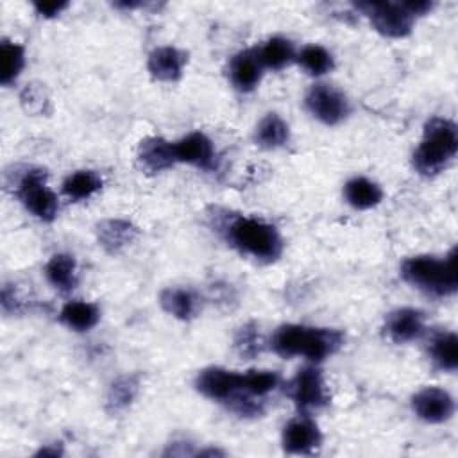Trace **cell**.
<instances>
[{
  "label": "cell",
  "mask_w": 458,
  "mask_h": 458,
  "mask_svg": "<svg viewBox=\"0 0 458 458\" xmlns=\"http://www.w3.org/2000/svg\"><path fill=\"white\" fill-rule=\"evenodd\" d=\"M208 218L211 227L243 254L270 263L283 252L281 234L265 220L236 215L222 208H211Z\"/></svg>",
  "instance_id": "1"
},
{
  "label": "cell",
  "mask_w": 458,
  "mask_h": 458,
  "mask_svg": "<svg viewBox=\"0 0 458 458\" xmlns=\"http://www.w3.org/2000/svg\"><path fill=\"white\" fill-rule=\"evenodd\" d=\"M272 349L283 358L304 356L322 361L344 345V333L331 327H310L301 324H283L272 336Z\"/></svg>",
  "instance_id": "2"
},
{
  "label": "cell",
  "mask_w": 458,
  "mask_h": 458,
  "mask_svg": "<svg viewBox=\"0 0 458 458\" xmlns=\"http://www.w3.org/2000/svg\"><path fill=\"white\" fill-rule=\"evenodd\" d=\"M458 127L453 120L433 116L426 122L422 140L413 152V168L426 177L440 174L456 156Z\"/></svg>",
  "instance_id": "3"
},
{
  "label": "cell",
  "mask_w": 458,
  "mask_h": 458,
  "mask_svg": "<svg viewBox=\"0 0 458 458\" xmlns=\"http://www.w3.org/2000/svg\"><path fill=\"white\" fill-rule=\"evenodd\" d=\"M401 276L411 286L422 290L428 295L447 297L458 290L456 272V249L438 259L435 256H413L403 261Z\"/></svg>",
  "instance_id": "4"
},
{
  "label": "cell",
  "mask_w": 458,
  "mask_h": 458,
  "mask_svg": "<svg viewBox=\"0 0 458 458\" xmlns=\"http://www.w3.org/2000/svg\"><path fill=\"white\" fill-rule=\"evenodd\" d=\"M47 172L43 168H27L16 182V195L23 206L39 220L52 222L59 211L55 193L47 186Z\"/></svg>",
  "instance_id": "5"
},
{
  "label": "cell",
  "mask_w": 458,
  "mask_h": 458,
  "mask_svg": "<svg viewBox=\"0 0 458 458\" xmlns=\"http://www.w3.org/2000/svg\"><path fill=\"white\" fill-rule=\"evenodd\" d=\"M356 9L369 16L374 29L388 38H404L411 32L415 16L403 2H358Z\"/></svg>",
  "instance_id": "6"
},
{
  "label": "cell",
  "mask_w": 458,
  "mask_h": 458,
  "mask_svg": "<svg viewBox=\"0 0 458 458\" xmlns=\"http://www.w3.org/2000/svg\"><path fill=\"white\" fill-rule=\"evenodd\" d=\"M288 395L302 415L322 410L329 403L324 376L313 365L297 370V374L288 383Z\"/></svg>",
  "instance_id": "7"
},
{
  "label": "cell",
  "mask_w": 458,
  "mask_h": 458,
  "mask_svg": "<svg viewBox=\"0 0 458 458\" xmlns=\"http://www.w3.org/2000/svg\"><path fill=\"white\" fill-rule=\"evenodd\" d=\"M304 104L308 111L326 125H336L351 113L347 97L329 84H313L306 93Z\"/></svg>",
  "instance_id": "8"
},
{
  "label": "cell",
  "mask_w": 458,
  "mask_h": 458,
  "mask_svg": "<svg viewBox=\"0 0 458 458\" xmlns=\"http://www.w3.org/2000/svg\"><path fill=\"white\" fill-rule=\"evenodd\" d=\"M411 408L419 419L429 424H440L453 417L454 399L438 386H426L411 397Z\"/></svg>",
  "instance_id": "9"
},
{
  "label": "cell",
  "mask_w": 458,
  "mask_h": 458,
  "mask_svg": "<svg viewBox=\"0 0 458 458\" xmlns=\"http://www.w3.org/2000/svg\"><path fill=\"white\" fill-rule=\"evenodd\" d=\"M322 444V433L313 419L299 415L283 428V449L290 454H311Z\"/></svg>",
  "instance_id": "10"
},
{
  "label": "cell",
  "mask_w": 458,
  "mask_h": 458,
  "mask_svg": "<svg viewBox=\"0 0 458 458\" xmlns=\"http://www.w3.org/2000/svg\"><path fill=\"white\" fill-rule=\"evenodd\" d=\"M195 388L208 399L225 401L242 390V374L222 367H208L197 374Z\"/></svg>",
  "instance_id": "11"
},
{
  "label": "cell",
  "mask_w": 458,
  "mask_h": 458,
  "mask_svg": "<svg viewBox=\"0 0 458 458\" xmlns=\"http://www.w3.org/2000/svg\"><path fill=\"white\" fill-rule=\"evenodd\" d=\"M136 159L140 168L147 174H159L177 161L174 143L161 136L143 138L138 145Z\"/></svg>",
  "instance_id": "12"
},
{
  "label": "cell",
  "mask_w": 458,
  "mask_h": 458,
  "mask_svg": "<svg viewBox=\"0 0 458 458\" xmlns=\"http://www.w3.org/2000/svg\"><path fill=\"white\" fill-rule=\"evenodd\" d=\"M385 331L395 344H406L424 331V313L415 308H397L386 315Z\"/></svg>",
  "instance_id": "13"
},
{
  "label": "cell",
  "mask_w": 458,
  "mask_h": 458,
  "mask_svg": "<svg viewBox=\"0 0 458 458\" xmlns=\"http://www.w3.org/2000/svg\"><path fill=\"white\" fill-rule=\"evenodd\" d=\"M186 61H188L186 52L179 50L177 47L166 45V47H157L148 54L147 68L154 79L163 82H174L181 79Z\"/></svg>",
  "instance_id": "14"
},
{
  "label": "cell",
  "mask_w": 458,
  "mask_h": 458,
  "mask_svg": "<svg viewBox=\"0 0 458 458\" xmlns=\"http://www.w3.org/2000/svg\"><path fill=\"white\" fill-rule=\"evenodd\" d=\"M175 159L199 168H211L215 163V148L211 140L204 132H190L174 143Z\"/></svg>",
  "instance_id": "15"
},
{
  "label": "cell",
  "mask_w": 458,
  "mask_h": 458,
  "mask_svg": "<svg viewBox=\"0 0 458 458\" xmlns=\"http://www.w3.org/2000/svg\"><path fill=\"white\" fill-rule=\"evenodd\" d=\"M263 75V66L256 50H240L229 63V81L238 91H252Z\"/></svg>",
  "instance_id": "16"
},
{
  "label": "cell",
  "mask_w": 458,
  "mask_h": 458,
  "mask_svg": "<svg viewBox=\"0 0 458 458\" xmlns=\"http://www.w3.org/2000/svg\"><path fill=\"white\" fill-rule=\"evenodd\" d=\"M138 236V227L123 218H106L97 224V240L109 254H118Z\"/></svg>",
  "instance_id": "17"
},
{
  "label": "cell",
  "mask_w": 458,
  "mask_h": 458,
  "mask_svg": "<svg viewBox=\"0 0 458 458\" xmlns=\"http://www.w3.org/2000/svg\"><path fill=\"white\" fill-rule=\"evenodd\" d=\"M159 304L179 320H191L200 311V297L190 288H165L159 293Z\"/></svg>",
  "instance_id": "18"
},
{
  "label": "cell",
  "mask_w": 458,
  "mask_h": 458,
  "mask_svg": "<svg viewBox=\"0 0 458 458\" xmlns=\"http://www.w3.org/2000/svg\"><path fill=\"white\" fill-rule=\"evenodd\" d=\"M47 281L59 292H70L77 286V263L72 254H54L45 265Z\"/></svg>",
  "instance_id": "19"
},
{
  "label": "cell",
  "mask_w": 458,
  "mask_h": 458,
  "mask_svg": "<svg viewBox=\"0 0 458 458\" xmlns=\"http://www.w3.org/2000/svg\"><path fill=\"white\" fill-rule=\"evenodd\" d=\"M256 55L263 68L281 70L295 59V48L288 38L272 36L256 50Z\"/></svg>",
  "instance_id": "20"
},
{
  "label": "cell",
  "mask_w": 458,
  "mask_h": 458,
  "mask_svg": "<svg viewBox=\"0 0 458 458\" xmlns=\"http://www.w3.org/2000/svg\"><path fill=\"white\" fill-rule=\"evenodd\" d=\"M288 138H290L288 123L277 113L265 114L254 131L256 145L268 150L283 147L288 141Z\"/></svg>",
  "instance_id": "21"
},
{
  "label": "cell",
  "mask_w": 458,
  "mask_h": 458,
  "mask_svg": "<svg viewBox=\"0 0 458 458\" xmlns=\"http://www.w3.org/2000/svg\"><path fill=\"white\" fill-rule=\"evenodd\" d=\"M429 356L442 370H456L458 367V338L453 331H437L429 340Z\"/></svg>",
  "instance_id": "22"
},
{
  "label": "cell",
  "mask_w": 458,
  "mask_h": 458,
  "mask_svg": "<svg viewBox=\"0 0 458 458\" xmlns=\"http://www.w3.org/2000/svg\"><path fill=\"white\" fill-rule=\"evenodd\" d=\"M344 197L354 209H370L381 202L383 191L367 177H352L344 186Z\"/></svg>",
  "instance_id": "23"
},
{
  "label": "cell",
  "mask_w": 458,
  "mask_h": 458,
  "mask_svg": "<svg viewBox=\"0 0 458 458\" xmlns=\"http://www.w3.org/2000/svg\"><path fill=\"white\" fill-rule=\"evenodd\" d=\"M98 318L100 311L97 304L86 301H70L59 313V320L73 331H89L93 326H97Z\"/></svg>",
  "instance_id": "24"
},
{
  "label": "cell",
  "mask_w": 458,
  "mask_h": 458,
  "mask_svg": "<svg viewBox=\"0 0 458 458\" xmlns=\"http://www.w3.org/2000/svg\"><path fill=\"white\" fill-rule=\"evenodd\" d=\"M138 390H140V377L136 374H125L116 377L107 388V395H106L107 411L118 413L129 408L134 397L138 395Z\"/></svg>",
  "instance_id": "25"
},
{
  "label": "cell",
  "mask_w": 458,
  "mask_h": 458,
  "mask_svg": "<svg viewBox=\"0 0 458 458\" xmlns=\"http://www.w3.org/2000/svg\"><path fill=\"white\" fill-rule=\"evenodd\" d=\"M25 66V48L20 43L2 39L0 43V84H13Z\"/></svg>",
  "instance_id": "26"
},
{
  "label": "cell",
  "mask_w": 458,
  "mask_h": 458,
  "mask_svg": "<svg viewBox=\"0 0 458 458\" xmlns=\"http://www.w3.org/2000/svg\"><path fill=\"white\" fill-rule=\"evenodd\" d=\"M102 188V179L93 170H77L63 181V193L70 200H86Z\"/></svg>",
  "instance_id": "27"
},
{
  "label": "cell",
  "mask_w": 458,
  "mask_h": 458,
  "mask_svg": "<svg viewBox=\"0 0 458 458\" xmlns=\"http://www.w3.org/2000/svg\"><path fill=\"white\" fill-rule=\"evenodd\" d=\"M234 347L242 358L252 360L265 349V338L256 322H247L238 327L234 335Z\"/></svg>",
  "instance_id": "28"
},
{
  "label": "cell",
  "mask_w": 458,
  "mask_h": 458,
  "mask_svg": "<svg viewBox=\"0 0 458 458\" xmlns=\"http://www.w3.org/2000/svg\"><path fill=\"white\" fill-rule=\"evenodd\" d=\"M297 61L310 75H324L335 66L331 52L326 50L322 45H306L299 52Z\"/></svg>",
  "instance_id": "29"
},
{
  "label": "cell",
  "mask_w": 458,
  "mask_h": 458,
  "mask_svg": "<svg viewBox=\"0 0 458 458\" xmlns=\"http://www.w3.org/2000/svg\"><path fill=\"white\" fill-rule=\"evenodd\" d=\"M279 385V374L274 370H247L242 374V390L254 397L267 395Z\"/></svg>",
  "instance_id": "30"
},
{
  "label": "cell",
  "mask_w": 458,
  "mask_h": 458,
  "mask_svg": "<svg viewBox=\"0 0 458 458\" xmlns=\"http://www.w3.org/2000/svg\"><path fill=\"white\" fill-rule=\"evenodd\" d=\"M21 107L30 114H45L48 113V95L43 84L30 82L20 93Z\"/></svg>",
  "instance_id": "31"
},
{
  "label": "cell",
  "mask_w": 458,
  "mask_h": 458,
  "mask_svg": "<svg viewBox=\"0 0 458 458\" xmlns=\"http://www.w3.org/2000/svg\"><path fill=\"white\" fill-rule=\"evenodd\" d=\"M25 302L16 293V288L11 284H4L2 288V310L4 313H21Z\"/></svg>",
  "instance_id": "32"
},
{
  "label": "cell",
  "mask_w": 458,
  "mask_h": 458,
  "mask_svg": "<svg viewBox=\"0 0 458 458\" xmlns=\"http://www.w3.org/2000/svg\"><path fill=\"white\" fill-rule=\"evenodd\" d=\"M36 14L43 16V18H54L57 14H61V11H64L68 7V2L64 0H52V2H34L32 4Z\"/></svg>",
  "instance_id": "33"
},
{
  "label": "cell",
  "mask_w": 458,
  "mask_h": 458,
  "mask_svg": "<svg viewBox=\"0 0 458 458\" xmlns=\"http://www.w3.org/2000/svg\"><path fill=\"white\" fill-rule=\"evenodd\" d=\"M403 5L406 7V11L410 14L419 16V14H426L428 11H431L433 2H428V0H410V2H403Z\"/></svg>",
  "instance_id": "34"
},
{
  "label": "cell",
  "mask_w": 458,
  "mask_h": 458,
  "mask_svg": "<svg viewBox=\"0 0 458 458\" xmlns=\"http://www.w3.org/2000/svg\"><path fill=\"white\" fill-rule=\"evenodd\" d=\"M41 454H43V456H48V454H50V456H57V454H61V449H55V447H54V449L43 447V449L38 451V456H41Z\"/></svg>",
  "instance_id": "35"
}]
</instances>
